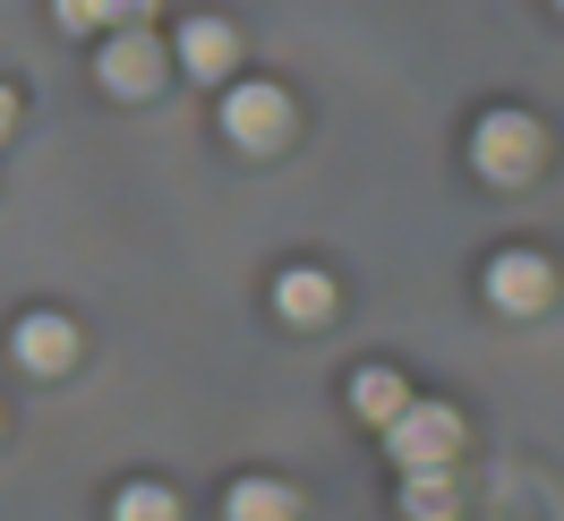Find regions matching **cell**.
Returning a JSON list of instances; mask_svg holds the SVG:
<instances>
[{"label": "cell", "instance_id": "cell-1", "mask_svg": "<svg viewBox=\"0 0 564 521\" xmlns=\"http://www.w3.org/2000/svg\"><path fill=\"white\" fill-rule=\"evenodd\" d=\"M470 163H479V180H496V188H522V180L547 163V138H539L530 111H488L479 138H470Z\"/></svg>", "mask_w": 564, "mask_h": 521}, {"label": "cell", "instance_id": "cell-2", "mask_svg": "<svg viewBox=\"0 0 564 521\" xmlns=\"http://www.w3.org/2000/svg\"><path fill=\"white\" fill-rule=\"evenodd\" d=\"M386 453L402 470H445L462 453V411L454 402H402V411L386 419Z\"/></svg>", "mask_w": 564, "mask_h": 521}, {"label": "cell", "instance_id": "cell-3", "mask_svg": "<svg viewBox=\"0 0 564 521\" xmlns=\"http://www.w3.org/2000/svg\"><path fill=\"white\" fill-rule=\"evenodd\" d=\"M223 138L248 145V154L282 145L291 138V95H282V86H231V95H223Z\"/></svg>", "mask_w": 564, "mask_h": 521}, {"label": "cell", "instance_id": "cell-4", "mask_svg": "<svg viewBox=\"0 0 564 521\" xmlns=\"http://www.w3.org/2000/svg\"><path fill=\"white\" fill-rule=\"evenodd\" d=\"M488 300L505 316H539L547 300H556V274H547V257H530V248H505L488 265Z\"/></svg>", "mask_w": 564, "mask_h": 521}, {"label": "cell", "instance_id": "cell-5", "mask_svg": "<svg viewBox=\"0 0 564 521\" xmlns=\"http://www.w3.org/2000/svg\"><path fill=\"white\" fill-rule=\"evenodd\" d=\"M95 77H104L111 95H154V77H163V43H154V35H138V26H120V35L104 43Z\"/></svg>", "mask_w": 564, "mask_h": 521}, {"label": "cell", "instance_id": "cell-6", "mask_svg": "<svg viewBox=\"0 0 564 521\" xmlns=\"http://www.w3.org/2000/svg\"><path fill=\"white\" fill-rule=\"evenodd\" d=\"M18 368H26V377H61V368H77V325H69V316H52V308H35L26 325H18Z\"/></svg>", "mask_w": 564, "mask_h": 521}, {"label": "cell", "instance_id": "cell-7", "mask_svg": "<svg viewBox=\"0 0 564 521\" xmlns=\"http://www.w3.org/2000/svg\"><path fill=\"white\" fill-rule=\"evenodd\" d=\"M231 61H240L231 18H188V26H180V69L188 77H231Z\"/></svg>", "mask_w": 564, "mask_h": 521}, {"label": "cell", "instance_id": "cell-8", "mask_svg": "<svg viewBox=\"0 0 564 521\" xmlns=\"http://www.w3.org/2000/svg\"><path fill=\"white\" fill-rule=\"evenodd\" d=\"M223 521H300V496L282 479H240L223 496Z\"/></svg>", "mask_w": 564, "mask_h": 521}, {"label": "cell", "instance_id": "cell-9", "mask_svg": "<svg viewBox=\"0 0 564 521\" xmlns=\"http://www.w3.org/2000/svg\"><path fill=\"white\" fill-rule=\"evenodd\" d=\"M274 308L291 316V325H334V282L300 265V274H282V282H274Z\"/></svg>", "mask_w": 564, "mask_h": 521}, {"label": "cell", "instance_id": "cell-10", "mask_svg": "<svg viewBox=\"0 0 564 521\" xmlns=\"http://www.w3.org/2000/svg\"><path fill=\"white\" fill-rule=\"evenodd\" d=\"M402 402H411V384L393 377L386 359H377V368H359V377H351V411H359V419H377V427H386V419L402 411Z\"/></svg>", "mask_w": 564, "mask_h": 521}, {"label": "cell", "instance_id": "cell-11", "mask_svg": "<svg viewBox=\"0 0 564 521\" xmlns=\"http://www.w3.org/2000/svg\"><path fill=\"white\" fill-rule=\"evenodd\" d=\"M52 9H61V26H77V35L86 26H145L154 18V0H52Z\"/></svg>", "mask_w": 564, "mask_h": 521}, {"label": "cell", "instance_id": "cell-12", "mask_svg": "<svg viewBox=\"0 0 564 521\" xmlns=\"http://www.w3.org/2000/svg\"><path fill=\"white\" fill-rule=\"evenodd\" d=\"M402 513H411V521H454V479H445V470H411Z\"/></svg>", "mask_w": 564, "mask_h": 521}, {"label": "cell", "instance_id": "cell-13", "mask_svg": "<svg viewBox=\"0 0 564 521\" xmlns=\"http://www.w3.org/2000/svg\"><path fill=\"white\" fill-rule=\"evenodd\" d=\"M111 521H180V496L172 487H129V496L111 504Z\"/></svg>", "mask_w": 564, "mask_h": 521}, {"label": "cell", "instance_id": "cell-14", "mask_svg": "<svg viewBox=\"0 0 564 521\" xmlns=\"http://www.w3.org/2000/svg\"><path fill=\"white\" fill-rule=\"evenodd\" d=\"M9 129H18V95L0 86V138H9Z\"/></svg>", "mask_w": 564, "mask_h": 521}, {"label": "cell", "instance_id": "cell-15", "mask_svg": "<svg viewBox=\"0 0 564 521\" xmlns=\"http://www.w3.org/2000/svg\"><path fill=\"white\" fill-rule=\"evenodd\" d=\"M556 9H564V0H556Z\"/></svg>", "mask_w": 564, "mask_h": 521}]
</instances>
